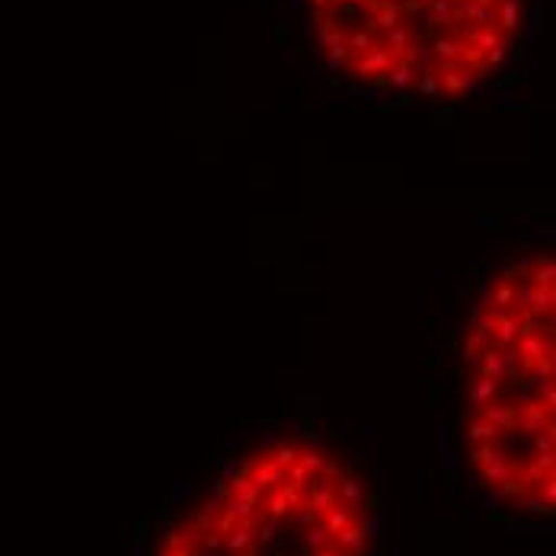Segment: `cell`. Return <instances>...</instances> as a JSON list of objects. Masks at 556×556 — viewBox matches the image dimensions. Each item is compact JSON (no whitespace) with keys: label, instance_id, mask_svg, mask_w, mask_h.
Returning <instances> with one entry per match:
<instances>
[{"label":"cell","instance_id":"1","mask_svg":"<svg viewBox=\"0 0 556 556\" xmlns=\"http://www.w3.org/2000/svg\"><path fill=\"white\" fill-rule=\"evenodd\" d=\"M554 256L483 281L460 336V435L477 486L502 508L554 511Z\"/></svg>","mask_w":556,"mask_h":556},{"label":"cell","instance_id":"2","mask_svg":"<svg viewBox=\"0 0 556 556\" xmlns=\"http://www.w3.org/2000/svg\"><path fill=\"white\" fill-rule=\"evenodd\" d=\"M317 64L390 103L486 93L525 52L531 0H298Z\"/></svg>","mask_w":556,"mask_h":556},{"label":"cell","instance_id":"3","mask_svg":"<svg viewBox=\"0 0 556 556\" xmlns=\"http://www.w3.org/2000/svg\"><path fill=\"white\" fill-rule=\"evenodd\" d=\"M375 502L333 447L291 435L237 451L164 521L151 556H368Z\"/></svg>","mask_w":556,"mask_h":556}]
</instances>
